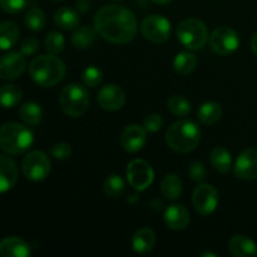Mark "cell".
I'll use <instances>...</instances> for the list:
<instances>
[{"label":"cell","instance_id":"cell-4","mask_svg":"<svg viewBox=\"0 0 257 257\" xmlns=\"http://www.w3.org/2000/svg\"><path fill=\"white\" fill-rule=\"evenodd\" d=\"M34 135L24 124L8 122L0 127V148L12 156L23 155L32 147Z\"/></svg>","mask_w":257,"mask_h":257},{"label":"cell","instance_id":"cell-13","mask_svg":"<svg viewBox=\"0 0 257 257\" xmlns=\"http://www.w3.org/2000/svg\"><path fill=\"white\" fill-rule=\"evenodd\" d=\"M27 67L25 55L22 52H9L0 58V78L5 80L17 79Z\"/></svg>","mask_w":257,"mask_h":257},{"label":"cell","instance_id":"cell-39","mask_svg":"<svg viewBox=\"0 0 257 257\" xmlns=\"http://www.w3.org/2000/svg\"><path fill=\"white\" fill-rule=\"evenodd\" d=\"M39 49V42L37 38L34 37H28L23 40L22 45H20V52L24 55H33L37 53Z\"/></svg>","mask_w":257,"mask_h":257},{"label":"cell","instance_id":"cell-15","mask_svg":"<svg viewBox=\"0 0 257 257\" xmlns=\"http://www.w3.org/2000/svg\"><path fill=\"white\" fill-rule=\"evenodd\" d=\"M100 107L109 112L122 109L125 103V94L120 87L115 84H107L100 88L97 97Z\"/></svg>","mask_w":257,"mask_h":257},{"label":"cell","instance_id":"cell-20","mask_svg":"<svg viewBox=\"0 0 257 257\" xmlns=\"http://www.w3.org/2000/svg\"><path fill=\"white\" fill-rule=\"evenodd\" d=\"M156 233L148 227H142L135 232L132 237V247L137 253H148L156 246Z\"/></svg>","mask_w":257,"mask_h":257},{"label":"cell","instance_id":"cell-34","mask_svg":"<svg viewBox=\"0 0 257 257\" xmlns=\"http://www.w3.org/2000/svg\"><path fill=\"white\" fill-rule=\"evenodd\" d=\"M102 79H103L102 70H100L99 68L94 67V65L85 68L84 72H83L82 74V80L83 83H84L85 87H90V88L97 87V85H99L100 83H102Z\"/></svg>","mask_w":257,"mask_h":257},{"label":"cell","instance_id":"cell-2","mask_svg":"<svg viewBox=\"0 0 257 257\" xmlns=\"http://www.w3.org/2000/svg\"><path fill=\"white\" fill-rule=\"evenodd\" d=\"M29 73L35 84L43 88L54 87L62 82L67 73V67L62 59L54 54L35 57L30 62Z\"/></svg>","mask_w":257,"mask_h":257},{"label":"cell","instance_id":"cell-14","mask_svg":"<svg viewBox=\"0 0 257 257\" xmlns=\"http://www.w3.org/2000/svg\"><path fill=\"white\" fill-rule=\"evenodd\" d=\"M147 143V131L138 124H130L122 131L120 146L125 152L136 153L142 150Z\"/></svg>","mask_w":257,"mask_h":257},{"label":"cell","instance_id":"cell-18","mask_svg":"<svg viewBox=\"0 0 257 257\" xmlns=\"http://www.w3.org/2000/svg\"><path fill=\"white\" fill-rule=\"evenodd\" d=\"M190 212L183 205H178L177 203V205L170 206L165 212V222L171 230H185L190 225Z\"/></svg>","mask_w":257,"mask_h":257},{"label":"cell","instance_id":"cell-3","mask_svg":"<svg viewBox=\"0 0 257 257\" xmlns=\"http://www.w3.org/2000/svg\"><path fill=\"white\" fill-rule=\"evenodd\" d=\"M200 141L201 131L192 120H177L166 132L167 146L177 153L192 152L197 148Z\"/></svg>","mask_w":257,"mask_h":257},{"label":"cell","instance_id":"cell-41","mask_svg":"<svg viewBox=\"0 0 257 257\" xmlns=\"http://www.w3.org/2000/svg\"><path fill=\"white\" fill-rule=\"evenodd\" d=\"M153 3H156V4H168V3H171L172 0H152Z\"/></svg>","mask_w":257,"mask_h":257},{"label":"cell","instance_id":"cell-36","mask_svg":"<svg viewBox=\"0 0 257 257\" xmlns=\"http://www.w3.org/2000/svg\"><path fill=\"white\" fill-rule=\"evenodd\" d=\"M50 156L55 160L65 161L72 156V148L67 143H55L50 148Z\"/></svg>","mask_w":257,"mask_h":257},{"label":"cell","instance_id":"cell-6","mask_svg":"<svg viewBox=\"0 0 257 257\" xmlns=\"http://www.w3.org/2000/svg\"><path fill=\"white\" fill-rule=\"evenodd\" d=\"M178 40L190 50L202 49L208 40V29L205 23L195 18H188L178 24L176 30Z\"/></svg>","mask_w":257,"mask_h":257},{"label":"cell","instance_id":"cell-9","mask_svg":"<svg viewBox=\"0 0 257 257\" xmlns=\"http://www.w3.org/2000/svg\"><path fill=\"white\" fill-rule=\"evenodd\" d=\"M141 32L146 39L153 43H165L170 38L171 23L162 15L153 14L145 18L141 23Z\"/></svg>","mask_w":257,"mask_h":257},{"label":"cell","instance_id":"cell-19","mask_svg":"<svg viewBox=\"0 0 257 257\" xmlns=\"http://www.w3.org/2000/svg\"><path fill=\"white\" fill-rule=\"evenodd\" d=\"M228 251L235 257L256 256L257 245L247 236L236 235L228 241Z\"/></svg>","mask_w":257,"mask_h":257},{"label":"cell","instance_id":"cell-1","mask_svg":"<svg viewBox=\"0 0 257 257\" xmlns=\"http://www.w3.org/2000/svg\"><path fill=\"white\" fill-rule=\"evenodd\" d=\"M98 34L113 44H127L135 39L138 25L135 14L120 5H104L94 17Z\"/></svg>","mask_w":257,"mask_h":257},{"label":"cell","instance_id":"cell-12","mask_svg":"<svg viewBox=\"0 0 257 257\" xmlns=\"http://www.w3.org/2000/svg\"><path fill=\"white\" fill-rule=\"evenodd\" d=\"M233 175L243 181L257 180V148H247L238 155L233 166Z\"/></svg>","mask_w":257,"mask_h":257},{"label":"cell","instance_id":"cell-17","mask_svg":"<svg viewBox=\"0 0 257 257\" xmlns=\"http://www.w3.org/2000/svg\"><path fill=\"white\" fill-rule=\"evenodd\" d=\"M30 252L29 243L17 236H8L0 241V255L3 257H27Z\"/></svg>","mask_w":257,"mask_h":257},{"label":"cell","instance_id":"cell-31","mask_svg":"<svg viewBox=\"0 0 257 257\" xmlns=\"http://www.w3.org/2000/svg\"><path fill=\"white\" fill-rule=\"evenodd\" d=\"M167 108L172 114L177 115V117H186L191 113L192 104L183 95H173L168 99Z\"/></svg>","mask_w":257,"mask_h":257},{"label":"cell","instance_id":"cell-21","mask_svg":"<svg viewBox=\"0 0 257 257\" xmlns=\"http://www.w3.org/2000/svg\"><path fill=\"white\" fill-rule=\"evenodd\" d=\"M54 23L63 30H73L79 25V14L74 9L68 7L59 8L54 13Z\"/></svg>","mask_w":257,"mask_h":257},{"label":"cell","instance_id":"cell-8","mask_svg":"<svg viewBox=\"0 0 257 257\" xmlns=\"http://www.w3.org/2000/svg\"><path fill=\"white\" fill-rule=\"evenodd\" d=\"M240 45V37L230 27H218L212 32L210 37V47L216 54L226 55L236 52Z\"/></svg>","mask_w":257,"mask_h":257},{"label":"cell","instance_id":"cell-42","mask_svg":"<svg viewBox=\"0 0 257 257\" xmlns=\"http://www.w3.org/2000/svg\"><path fill=\"white\" fill-rule=\"evenodd\" d=\"M202 256H216V255H215V253H211L210 252V253H203Z\"/></svg>","mask_w":257,"mask_h":257},{"label":"cell","instance_id":"cell-10","mask_svg":"<svg viewBox=\"0 0 257 257\" xmlns=\"http://www.w3.org/2000/svg\"><path fill=\"white\" fill-rule=\"evenodd\" d=\"M127 178L130 185L137 191H145L152 185L155 172L152 166L143 160H135L128 163Z\"/></svg>","mask_w":257,"mask_h":257},{"label":"cell","instance_id":"cell-29","mask_svg":"<svg viewBox=\"0 0 257 257\" xmlns=\"http://www.w3.org/2000/svg\"><path fill=\"white\" fill-rule=\"evenodd\" d=\"M19 115L24 123L28 125H38L42 122L43 112L42 108L35 102H25L20 107Z\"/></svg>","mask_w":257,"mask_h":257},{"label":"cell","instance_id":"cell-37","mask_svg":"<svg viewBox=\"0 0 257 257\" xmlns=\"http://www.w3.org/2000/svg\"><path fill=\"white\" fill-rule=\"evenodd\" d=\"M188 175L195 182H202L206 178V175H207L205 165L200 161H193L190 167H188Z\"/></svg>","mask_w":257,"mask_h":257},{"label":"cell","instance_id":"cell-11","mask_svg":"<svg viewBox=\"0 0 257 257\" xmlns=\"http://www.w3.org/2000/svg\"><path fill=\"white\" fill-rule=\"evenodd\" d=\"M193 207L202 216L211 215L218 205V192L212 185L201 183L196 187L192 196Z\"/></svg>","mask_w":257,"mask_h":257},{"label":"cell","instance_id":"cell-26","mask_svg":"<svg viewBox=\"0 0 257 257\" xmlns=\"http://www.w3.org/2000/svg\"><path fill=\"white\" fill-rule=\"evenodd\" d=\"M97 30L95 28L93 29L92 27H84L79 28L75 30L72 35V44L75 49H87L94 44L95 39H97Z\"/></svg>","mask_w":257,"mask_h":257},{"label":"cell","instance_id":"cell-40","mask_svg":"<svg viewBox=\"0 0 257 257\" xmlns=\"http://www.w3.org/2000/svg\"><path fill=\"white\" fill-rule=\"evenodd\" d=\"M251 49H252V53L257 57V32L253 34L252 39H251Z\"/></svg>","mask_w":257,"mask_h":257},{"label":"cell","instance_id":"cell-7","mask_svg":"<svg viewBox=\"0 0 257 257\" xmlns=\"http://www.w3.org/2000/svg\"><path fill=\"white\" fill-rule=\"evenodd\" d=\"M50 160L42 151L28 153L22 162V171L25 177L33 182L45 180L50 173Z\"/></svg>","mask_w":257,"mask_h":257},{"label":"cell","instance_id":"cell-23","mask_svg":"<svg viewBox=\"0 0 257 257\" xmlns=\"http://www.w3.org/2000/svg\"><path fill=\"white\" fill-rule=\"evenodd\" d=\"M210 162L217 172L223 173V175L230 172L231 167H232V157H231V153L225 147H222V146L215 147L211 151Z\"/></svg>","mask_w":257,"mask_h":257},{"label":"cell","instance_id":"cell-16","mask_svg":"<svg viewBox=\"0 0 257 257\" xmlns=\"http://www.w3.org/2000/svg\"><path fill=\"white\" fill-rule=\"evenodd\" d=\"M18 181V167L13 158L0 155V193L8 192Z\"/></svg>","mask_w":257,"mask_h":257},{"label":"cell","instance_id":"cell-5","mask_svg":"<svg viewBox=\"0 0 257 257\" xmlns=\"http://www.w3.org/2000/svg\"><path fill=\"white\" fill-rule=\"evenodd\" d=\"M89 93L83 85L72 83L64 87L59 95V104L63 112L69 117H80L89 107Z\"/></svg>","mask_w":257,"mask_h":257},{"label":"cell","instance_id":"cell-35","mask_svg":"<svg viewBox=\"0 0 257 257\" xmlns=\"http://www.w3.org/2000/svg\"><path fill=\"white\" fill-rule=\"evenodd\" d=\"M29 4V0H0V8L9 14L23 12Z\"/></svg>","mask_w":257,"mask_h":257},{"label":"cell","instance_id":"cell-38","mask_svg":"<svg viewBox=\"0 0 257 257\" xmlns=\"http://www.w3.org/2000/svg\"><path fill=\"white\" fill-rule=\"evenodd\" d=\"M163 127V119L162 115L158 113H152V114L147 115L145 119V128L147 132L156 133Z\"/></svg>","mask_w":257,"mask_h":257},{"label":"cell","instance_id":"cell-24","mask_svg":"<svg viewBox=\"0 0 257 257\" xmlns=\"http://www.w3.org/2000/svg\"><path fill=\"white\" fill-rule=\"evenodd\" d=\"M182 181L175 173H168L161 182V195L167 200H177L182 195Z\"/></svg>","mask_w":257,"mask_h":257},{"label":"cell","instance_id":"cell-27","mask_svg":"<svg viewBox=\"0 0 257 257\" xmlns=\"http://www.w3.org/2000/svg\"><path fill=\"white\" fill-rule=\"evenodd\" d=\"M197 63L198 59L193 53L181 52L176 55L175 60H173V68L178 74L187 75L196 69Z\"/></svg>","mask_w":257,"mask_h":257},{"label":"cell","instance_id":"cell-32","mask_svg":"<svg viewBox=\"0 0 257 257\" xmlns=\"http://www.w3.org/2000/svg\"><path fill=\"white\" fill-rule=\"evenodd\" d=\"M125 183L119 175H110L104 181V192L108 197L118 198L124 193Z\"/></svg>","mask_w":257,"mask_h":257},{"label":"cell","instance_id":"cell-30","mask_svg":"<svg viewBox=\"0 0 257 257\" xmlns=\"http://www.w3.org/2000/svg\"><path fill=\"white\" fill-rule=\"evenodd\" d=\"M24 23L25 27L30 32H40V30L44 29L47 19H45V14L43 13L42 9H39L37 7H33L25 14Z\"/></svg>","mask_w":257,"mask_h":257},{"label":"cell","instance_id":"cell-28","mask_svg":"<svg viewBox=\"0 0 257 257\" xmlns=\"http://www.w3.org/2000/svg\"><path fill=\"white\" fill-rule=\"evenodd\" d=\"M23 98V92L19 87L13 84L2 85L0 87V107L13 108L20 103Z\"/></svg>","mask_w":257,"mask_h":257},{"label":"cell","instance_id":"cell-22","mask_svg":"<svg viewBox=\"0 0 257 257\" xmlns=\"http://www.w3.org/2000/svg\"><path fill=\"white\" fill-rule=\"evenodd\" d=\"M20 30L17 23L14 22H3L0 24V49L9 50L10 48L17 44L19 39Z\"/></svg>","mask_w":257,"mask_h":257},{"label":"cell","instance_id":"cell-25","mask_svg":"<svg viewBox=\"0 0 257 257\" xmlns=\"http://www.w3.org/2000/svg\"><path fill=\"white\" fill-rule=\"evenodd\" d=\"M197 117L202 124L212 125L222 118V107L217 102H206L198 109Z\"/></svg>","mask_w":257,"mask_h":257},{"label":"cell","instance_id":"cell-33","mask_svg":"<svg viewBox=\"0 0 257 257\" xmlns=\"http://www.w3.org/2000/svg\"><path fill=\"white\" fill-rule=\"evenodd\" d=\"M45 49L49 54H59L64 50L65 47V39L60 33L58 32H50L49 34H47L44 40Z\"/></svg>","mask_w":257,"mask_h":257},{"label":"cell","instance_id":"cell-43","mask_svg":"<svg viewBox=\"0 0 257 257\" xmlns=\"http://www.w3.org/2000/svg\"><path fill=\"white\" fill-rule=\"evenodd\" d=\"M54 2H63V0H54Z\"/></svg>","mask_w":257,"mask_h":257}]
</instances>
